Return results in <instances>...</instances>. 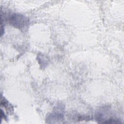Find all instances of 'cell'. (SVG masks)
I'll return each instance as SVG.
<instances>
[{
    "instance_id": "7a4b0ae2",
    "label": "cell",
    "mask_w": 124,
    "mask_h": 124,
    "mask_svg": "<svg viewBox=\"0 0 124 124\" xmlns=\"http://www.w3.org/2000/svg\"><path fill=\"white\" fill-rule=\"evenodd\" d=\"M63 108L62 106H58L54 108L53 111L47 117L46 120L50 123H59L63 120Z\"/></svg>"
},
{
    "instance_id": "6da1fadb",
    "label": "cell",
    "mask_w": 124,
    "mask_h": 124,
    "mask_svg": "<svg viewBox=\"0 0 124 124\" xmlns=\"http://www.w3.org/2000/svg\"><path fill=\"white\" fill-rule=\"evenodd\" d=\"M9 24L21 31H24L28 27L29 21L27 17L20 14L14 13L8 17Z\"/></svg>"
}]
</instances>
